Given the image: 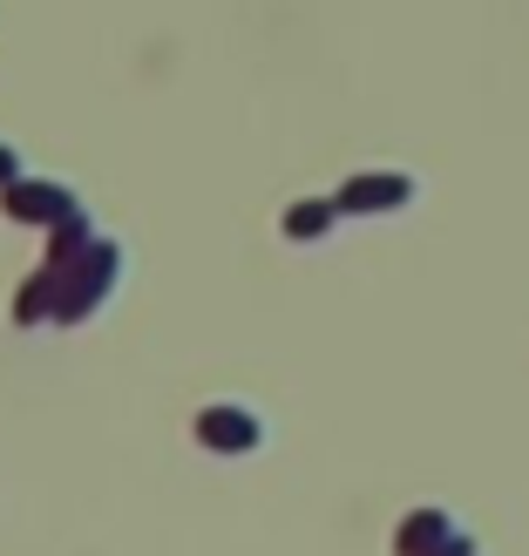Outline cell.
Segmentation results:
<instances>
[{
    "instance_id": "obj_3",
    "label": "cell",
    "mask_w": 529,
    "mask_h": 556,
    "mask_svg": "<svg viewBox=\"0 0 529 556\" xmlns=\"http://www.w3.org/2000/svg\"><path fill=\"white\" fill-rule=\"evenodd\" d=\"M198 441L211 455H252L259 441H265V421L252 407H231V401H217V407H204L198 414Z\"/></svg>"
},
{
    "instance_id": "obj_1",
    "label": "cell",
    "mask_w": 529,
    "mask_h": 556,
    "mask_svg": "<svg viewBox=\"0 0 529 556\" xmlns=\"http://www.w3.org/2000/svg\"><path fill=\"white\" fill-rule=\"evenodd\" d=\"M116 278H123V252L109 238H96L89 252H81L75 265H62V305H54V319L75 326V319H89L96 305L116 292Z\"/></svg>"
},
{
    "instance_id": "obj_4",
    "label": "cell",
    "mask_w": 529,
    "mask_h": 556,
    "mask_svg": "<svg viewBox=\"0 0 529 556\" xmlns=\"http://www.w3.org/2000/svg\"><path fill=\"white\" fill-rule=\"evenodd\" d=\"M0 211H8L14 217V225H62V217L75 211V198H68V190L62 184H41V177H21V184H8V190H0Z\"/></svg>"
},
{
    "instance_id": "obj_7",
    "label": "cell",
    "mask_w": 529,
    "mask_h": 556,
    "mask_svg": "<svg viewBox=\"0 0 529 556\" xmlns=\"http://www.w3.org/2000/svg\"><path fill=\"white\" fill-rule=\"evenodd\" d=\"M340 198H299V204H286V217H278V225H286V238L292 244H313V238H326L332 225H340Z\"/></svg>"
},
{
    "instance_id": "obj_2",
    "label": "cell",
    "mask_w": 529,
    "mask_h": 556,
    "mask_svg": "<svg viewBox=\"0 0 529 556\" xmlns=\"http://www.w3.org/2000/svg\"><path fill=\"white\" fill-rule=\"evenodd\" d=\"M340 211L347 217H387V211H407L414 204V177L407 170H360V177H347L340 190Z\"/></svg>"
},
{
    "instance_id": "obj_9",
    "label": "cell",
    "mask_w": 529,
    "mask_h": 556,
    "mask_svg": "<svg viewBox=\"0 0 529 556\" xmlns=\"http://www.w3.org/2000/svg\"><path fill=\"white\" fill-rule=\"evenodd\" d=\"M27 177V163H21V150H8V143H0V190H8V184H21Z\"/></svg>"
},
{
    "instance_id": "obj_10",
    "label": "cell",
    "mask_w": 529,
    "mask_h": 556,
    "mask_svg": "<svg viewBox=\"0 0 529 556\" xmlns=\"http://www.w3.org/2000/svg\"><path fill=\"white\" fill-rule=\"evenodd\" d=\"M428 556H482V543H476V536H462V530H455L449 543H441V549H428Z\"/></svg>"
},
{
    "instance_id": "obj_5",
    "label": "cell",
    "mask_w": 529,
    "mask_h": 556,
    "mask_svg": "<svg viewBox=\"0 0 529 556\" xmlns=\"http://www.w3.org/2000/svg\"><path fill=\"white\" fill-rule=\"evenodd\" d=\"M54 305H62V265L27 271V286L14 292V326H41V319H54Z\"/></svg>"
},
{
    "instance_id": "obj_8",
    "label": "cell",
    "mask_w": 529,
    "mask_h": 556,
    "mask_svg": "<svg viewBox=\"0 0 529 556\" xmlns=\"http://www.w3.org/2000/svg\"><path fill=\"white\" fill-rule=\"evenodd\" d=\"M89 244H96V231H89V211L75 204V211L62 217V225L48 231V265H75L81 252H89Z\"/></svg>"
},
{
    "instance_id": "obj_6",
    "label": "cell",
    "mask_w": 529,
    "mask_h": 556,
    "mask_svg": "<svg viewBox=\"0 0 529 556\" xmlns=\"http://www.w3.org/2000/svg\"><path fill=\"white\" fill-rule=\"evenodd\" d=\"M449 536H455L449 509H414V516H401V530H394V556H428Z\"/></svg>"
}]
</instances>
